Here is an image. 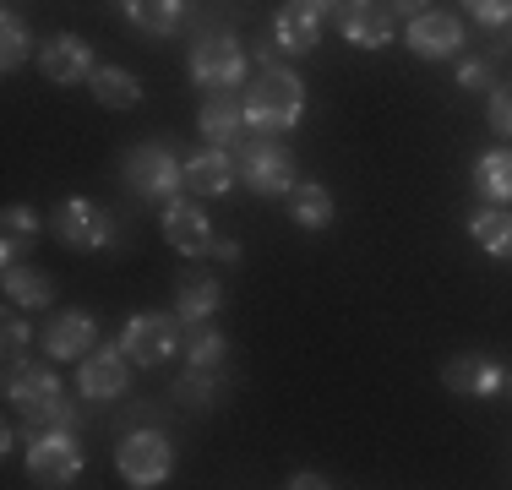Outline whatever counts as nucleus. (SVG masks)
<instances>
[{
	"mask_svg": "<svg viewBox=\"0 0 512 490\" xmlns=\"http://www.w3.org/2000/svg\"><path fill=\"white\" fill-rule=\"evenodd\" d=\"M246 115H251L256 131H289L300 115H306V88H300V77H289V71L267 66L262 77L251 82Z\"/></svg>",
	"mask_w": 512,
	"mask_h": 490,
	"instance_id": "f257e3e1",
	"label": "nucleus"
},
{
	"mask_svg": "<svg viewBox=\"0 0 512 490\" xmlns=\"http://www.w3.org/2000/svg\"><path fill=\"white\" fill-rule=\"evenodd\" d=\"M6 392H11V403H22V409H28L33 420H44V425H66V420H71L66 398H60V382H55L50 371H44V365H22V360H11Z\"/></svg>",
	"mask_w": 512,
	"mask_h": 490,
	"instance_id": "f03ea898",
	"label": "nucleus"
},
{
	"mask_svg": "<svg viewBox=\"0 0 512 490\" xmlns=\"http://www.w3.org/2000/svg\"><path fill=\"white\" fill-rule=\"evenodd\" d=\"M77 469H82V447L66 436V425H55L50 436H33L28 474L39 485H66V480H77Z\"/></svg>",
	"mask_w": 512,
	"mask_h": 490,
	"instance_id": "7ed1b4c3",
	"label": "nucleus"
},
{
	"mask_svg": "<svg viewBox=\"0 0 512 490\" xmlns=\"http://www.w3.org/2000/svg\"><path fill=\"white\" fill-rule=\"evenodd\" d=\"M240 175H246V186L262 191V196L295 191V158L273 142H251L246 153H240Z\"/></svg>",
	"mask_w": 512,
	"mask_h": 490,
	"instance_id": "20e7f679",
	"label": "nucleus"
},
{
	"mask_svg": "<svg viewBox=\"0 0 512 490\" xmlns=\"http://www.w3.org/2000/svg\"><path fill=\"white\" fill-rule=\"evenodd\" d=\"M126 175H131V186H137L142 196H169L175 186H186V169L175 164V153H169L164 142L137 147V153L126 158Z\"/></svg>",
	"mask_w": 512,
	"mask_h": 490,
	"instance_id": "39448f33",
	"label": "nucleus"
},
{
	"mask_svg": "<svg viewBox=\"0 0 512 490\" xmlns=\"http://www.w3.org/2000/svg\"><path fill=\"white\" fill-rule=\"evenodd\" d=\"M191 71H197L202 88L229 93V88H240V77H246V60H240V49L218 33V39H202L197 49H191Z\"/></svg>",
	"mask_w": 512,
	"mask_h": 490,
	"instance_id": "423d86ee",
	"label": "nucleus"
},
{
	"mask_svg": "<svg viewBox=\"0 0 512 490\" xmlns=\"http://www.w3.org/2000/svg\"><path fill=\"white\" fill-rule=\"evenodd\" d=\"M55 235L66 245H77V251H99V245H109V235H115V224H109V213L99 202H60Z\"/></svg>",
	"mask_w": 512,
	"mask_h": 490,
	"instance_id": "0eeeda50",
	"label": "nucleus"
},
{
	"mask_svg": "<svg viewBox=\"0 0 512 490\" xmlns=\"http://www.w3.org/2000/svg\"><path fill=\"white\" fill-rule=\"evenodd\" d=\"M120 474L131 485H158L169 474V441L158 431H137L120 441Z\"/></svg>",
	"mask_w": 512,
	"mask_h": 490,
	"instance_id": "6e6552de",
	"label": "nucleus"
},
{
	"mask_svg": "<svg viewBox=\"0 0 512 490\" xmlns=\"http://www.w3.org/2000/svg\"><path fill=\"white\" fill-rule=\"evenodd\" d=\"M126 354L137 365H158L175 354V322L169 316H137V322L126 327Z\"/></svg>",
	"mask_w": 512,
	"mask_h": 490,
	"instance_id": "1a4fd4ad",
	"label": "nucleus"
},
{
	"mask_svg": "<svg viewBox=\"0 0 512 490\" xmlns=\"http://www.w3.org/2000/svg\"><path fill=\"white\" fill-rule=\"evenodd\" d=\"M164 240L175 245V251H186V256H197L213 245V224H207V213L197 202H175L164 213Z\"/></svg>",
	"mask_w": 512,
	"mask_h": 490,
	"instance_id": "9d476101",
	"label": "nucleus"
},
{
	"mask_svg": "<svg viewBox=\"0 0 512 490\" xmlns=\"http://www.w3.org/2000/svg\"><path fill=\"white\" fill-rule=\"evenodd\" d=\"M409 44H414V55H431V60L453 55L463 44L458 17H447V11H420V17L409 22Z\"/></svg>",
	"mask_w": 512,
	"mask_h": 490,
	"instance_id": "9b49d317",
	"label": "nucleus"
},
{
	"mask_svg": "<svg viewBox=\"0 0 512 490\" xmlns=\"http://www.w3.org/2000/svg\"><path fill=\"white\" fill-rule=\"evenodd\" d=\"M344 33H349V44H360V49H382L387 33H393V11H387L382 0H349Z\"/></svg>",
	"mask_w": 512,
	"mask_h": 490,
	"instance_id": "f8f14e48",
	"label": "nucleus"
},
{
	"mask_svg": "<svg viewBox=\"0 0 512 490\" xmlns=\"http://www.w3.org/2000/svg\"><path fill=\"white\" fill-rule=\"evenodd\" d=\"M39 71H44L50 82H77V77H93V49L82 44V39H55V44H44Z\"/></svg>",
	"mask_w": 512,
	"mask_h": 490,
	"instance_id": "ddd939ff",
	"label": "nucleus"
},
{
	"mask_svg": "<svg viewBox=\"0 0 512 490\" xmlns=\"http://www.w3.org/2000/svg\"><path fill=\"white\" fill-rule=\"evenodd\" d=\"M186 186L197 196H224L229 186H235V164H229L224 147H202L197 158L186 164Z\"/></svg>",
	"mask_w": 512,
	"mask_h": 490,
	"instance_id": "4468645a",
	"label": "nucleus"
},
{
	"mask_svg": "<svg viewBox=\"0 0 512 490\" xmlns=\"http://www.w3.org/2000/svg\"><path fill=\"white\" fill-rule=\"evenodd\" d=\"M44 349H50L55 360H77L82 349H93V322L88 316H55L50 333H44Z\"/></svg>",
	"mask_w": 512,
	"mask_h": 490,
	"instance_id": "2eb2a0df",
	"label": "nucleus"
},
{
	"mask_svg": "<svg viewBox=\"0 0 512 490\" xmlns=\"http://www.w3.org/2000/svg\"><path fill=\"white\" fill-rule=\"evenodd\" d=\"M447 387L469 392V398H485V392L502 387V365L496 360H453L447 365Z\"/></svg>",
	"mask_w": 512,
	"mask_h": 490,
	"instance_id": "dca6fc26",
	"label": "nucleus"
},
{
	"mask_svg": "<svg viewBox=\"0 0 512 490\" xmlns=\"http://www.w3.org/2000/svg\"><path fill=\"white\" fill-rule=\"evenodd\" d=\"M82 392H88V398H115V392H126V360H120V354H93V360H82Z\"/></svg>",
	"mask_w": 512,
	"mask_h": 490,
	"instance_id": "f3484780",
	"label": "nucleus"
},
{
	"mask_svg": "<svg viewBox=\"0 0 512 490\" xmlns=\"http://www.w3.org/2000/svg\"><path fill=\"white\" fill-rule=\"evenodd\" d=\"M240 120H246V115H240V104H235L229 93H213V98L202 104V131H207V142H235V137H240Z\"/></svg>",
	"mask_w": 512,
	"mask_h": 490,
	"instance_id": "a211bd4d",
	"label": "nucleus"
},
{
	"mask_svg": "<svg viewBox=\"0 0 512 490\" xmlns=\"http://www.w3.org/2000/svg\"><path fill=\"white\" fill-rule=\"evenodd\" d=\"M126 17L148 33H169L186 17V0H126Z\"/></svg>",
	"mask_w": 512,
	"mask_h": 490,
	"instance_id": "6ab92c4d",
	"label": "nucleus"
},
{
	"mask_svg": "<svg viewBox=\"0 0 512 490\" xmlns=\"http://www.w3.org/2000/svg\"><path fill=\"white\" fill-rule=\"evenodd\" d=\"M93 93H99V104H109V109H131L142 98L137 77L120 71V66H99V71H93Z\"/></svg>",
	"mask_w": 512,
	"mask_h": 490,
	"instance_id": "aec40b11",
	"label": "nucleus"
},
{
	"mask_svg": "<svg viewBox=\"0 0 512 490\" xmlns=\"http://www.w3.org/2000/svg\"><path fill=\"white\" fill-rule=\"evenodd\" d=\"M474 186H480V196L512 202V147H502V153H485V158H480V169H474Z\"/></svg>",
	"mask_w": 512,
	"mask_h": 490,
	"instance_id": "412c9836",
	"label": "nucleus"
},
{
	"mask_svg": "<svg viewBox=\"0 0 512 490\" xmlns=\"http://www.w3.org/2000/svg\"><path fill=\"white\" fill-rule=\"evenodd\" d=\"M289 218H295L300 229H322L327 218H333V196L322 186H295L289 191Z\"/></svg>",
	"mask_w": 512,
	"mask_h": 490,
	"instance_id": "4be33fe9",
	"label": "nucleus"
},
{
	"mask_svg": "<svg viewBox=\"0 0 512 490\" xmlns=\"http://www.w3.org/2000/svg\"><path fill=\"white\" fill-rule=\"evenodd\" d=\"M316 44V17L306 6H284L278 11V49H295V55H306Z\"/></svg>",
	"mask_w": 512,
	"mask_h": 490,
	"instance_id": "5701e85b",
	"label": "nucleus"
},
{
	"mask_svg": "<svg viewBox=\"0 0 512 490\" xmlns=\"http://www.w3.org/2000/svg\"><path fill=\"white\" fill-rule=\"evenodd\" d=\"M6 294H11V305H50V294H55V284L44 273H22V267H11L6 273Z\"/></svg>",
	"mask_w": 512,
	"mask_h": 490,
	"instance_id": "b1692460",
	"label": "nucleus"
},
{
	"mask_svg": "<svg viewBox=\"0 0 512 490\" xmlns=\"http://www.w3.org/2000/svg\"><path fill=\"white\" fill-rule=\"evenodd\" d=\"M474 240L485 245L491 256H507L512 251V213H474Z\"/></svg>",
	"mask_w": 512,
	"mask_h": 490,
	"instance_id": "393cba45",
	"label": "nucleus"
},
{
	"mask_svg": "<svg viewBox=\"0 0 512 490\" xmlns=\"http://www.w3.org/2000/svg\"><path fill=\"white\" fill-rule=\"evenodd\" d=\"M207 311H218V284L213 278H186V284H180V316H186V322H202Z\"/></svg>",
	"mask_w": 512,
	"mask_h": 490,
	"instance_id": "a878e982",
	"label": "nucleus"
},
{
	"mask_svg": "<svg viewBox=\"0 0 512 490\" xmlns=\"http://www.w3.org/2000/svg\"><path fill=\"white\" fill-rule=\"evenodd\" d=\"M28 235H39V213H33V207H6V245H0V256L17 262Z\"/></svg>",
	"mask_w": 512,
	"mask_h": 490,
	"instance_id": "bb28decb",
	"label": "nucleus"
},
{
	"mask_svg": "<svg viewBox=\"0 0 512 490\" xmlns=\"http://www.w3.org/2000/svg\"><path fill=\"white\" fill-rule=\"evenodd\" d=\"M175 392H180V403H191V409H202V403H213L218 382L207 376V365H197V371H191V376H186V382H180Z\"/></svg>",
	"mask_w": 512,
	"mask_h": 490,
	"instance_id": "cd10ccee",
	"label": "nucleus"
},
{
	"mask_svg": "<svg viewBox=\"0 0 512 490\" xmlns=\"http://www.w3.org/2000/svg\"><path fill=\"white\" fill-rule=\"evenodd\" d=\"M0 39H6V49H0V60H6V71L28 60V33H22V22H17V17H6V22H0Z\"/></svg>",
	"mask_w": 512,
	"mask_h": 490,
	"instance_id": "c85d7f7f",
	"label": "nucleus"
},
{
	"mask_svg": "<svg viewBox=\"0 0 512 490\" xmlns=\"http://www.w3.org/2000/svg\"><path fill=\"white\" fill-rule=\"evenodd\" d=\"M491 131H502V137H512V82H502L491 98Z\"/></svg>",
	"mask_w": 512,
	"mask_h": 490,
	"instance_id": "c756f323",
	"label": "nucleus"
},
{
	"mask_svg": "<svg viewBox=\"0 0 512 490\" xmlns=\"http://www.w3.org/2000/svg\"><path fill=\"white\" fill-rule=\"evenodd\" d=\"M191 360H197V365H218V360H224V338H218V333H197V338H191Z\"/></svg>",
	"mask_w": 512,
	"mask_h": 490,
	"instance_id": "7c9ffc66",
	"label": "nucleus"
},
{
	"mask_svg": "<svg viewBox=\"0 0 512 490\" xmlns=\"http://www.w3.org/2000/svg\"><path fill=\"white\" fill-rule=\"evenodd\" d=\"M469 11L480 22H507L512 17V0H469Z\"/></svg>",
	"mask_w": 512,
	"mask_h": 490,
	"instance_id": "2f4dec72",
	"label": "nucleus"
},
{
	"mask_svg": "<svg viewBox=\"0 0 512 490\" xmlns=\"http://www.w3.org/2000/svg\"><path fill=\"white\" fill-rule=\"evenodd\" d=\"M485 77H491V66H485V60H463V66H458V82H463V88H480Z\"/></svg>",
	"mask_w": 512,
	"mask_h": 490,
	"instance_id": "473e14b6",
	"label": "nucleus"
},
{
	"mask_svg": "<svg viewBox=\"0 0 512 490\" xmlns=\"http://www.w3.org/2000/svg\"><path fill=\"white\" fill-rule=\"evenodd\" d=\"M0 338H6V354L17 360V354H22V343H28V327H22L17 316H11V322H6V333H0Z\"/></svg>",
	"mask_w": 512,
	"mask_h": 490,
	"instance_id": "72a5a7b5",
	"label": "nucleus"
},
{
	"mask_svg": "<svg viewBox=\"0 0 512 490\" xmlns=\"http://www.w3.org/2000/svg\"><path fill=\"white\" fill-rule=\"evenodd\" d=\"M393 11H404V17H420V11H425V0H393Z\"/></svg>",
	"mask_w": 512,
	"mask_h": 490,
	"instance_id": "f704fd0d",
	"label": "nucleus"
},
{
	"mask_svg": "<svg viewBox=\"0 0 512 490\" xmlns=\"http://www.w3.org/2000/svg\"><path fill=\"white\" fill-rule=\"evenodd\" d=\"M295 6H306L311 17H322V11H327V6H338V0H295Z\"/></svg>",
	"mask_w": 512,
	"mask_h": 490,
	"instance_id": "c9c22d12",
	"label": "nucleus"
},
{
	"mask_svg": "<svg viewBox=\"0 0 512 490\" xmlns=\"http://www.w3.org/2000/svg\"><path fill=\"white\" fill-rule=\"evenodd\" d=\"M502 28H507V33H502V49H512V17L502 22Z\"/></svg>",
	"mask_w": 512,
	"mask_h": 490,
	"instance_id": "e433bc0d",
	"label": "nucleus"
}]
</instances>
